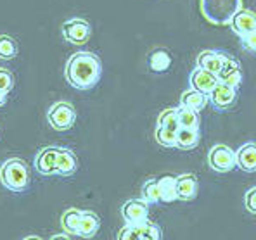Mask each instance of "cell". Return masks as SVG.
Instances as JSON below:
<instances>
[{
    "instance_id": "obj_1",
    "label": "cell",
    "mask_w": 256,
    "mask_h": 240,
    "mask_svg": "<svg viewBox=\"0 0 256 240\" xmlns=\"http://www.w3.org/2000/svg\"><path fill=\"white\" fill-rule=\"evenodd\" d=\"M100 74H102L100 59L94 52H76L68 59L66 67H64L66 81L76 90L94 88L99 83Z\"/></svg>"
},
{
    "instance_id": "obj_2",
    "label": "cell",
    "mask_w": 256,
    "mask_h": 240,
    "mask_svg": "<svg viewBox=\"0 0 256 240\" xmlns=\"http://www.w3.org/2000/svg\"><path fill=\"white\" fill-rule=\"evenodd\" d=\"M201 14L214 26L230 24L232 17L242 9V0H199Z\"/></svg>"
},
{
    "instance_id": "obj_3",
    "label": "cell",
    "mask_w": 256,
    "mask_h": 240,
    "mask_svg": "<svg viewBox=\"0 0 256 240\" xmlns=\"http://www.w3.org/2000/svg\"><path fill=\"white\" fill-rule=\"evenodd\" d=\"M0 183L10 192H24L30 187L28 164L20 157H10L0 166Z\"/></svg>"
},
{
    "instance_id": "obj_4",
    "label": "cell",
    "mask_w": 256,
    "mask_h": 240,
    "mask_svg": "<svg viewBox=\"0 0 256 240\" xmlns=\"http://www.w3.org/2000/svg\"><path fill=\"white\" fill-rule=\"evenodd\" d=\"M180 128L178 123V111L176 107H170V109H164L158 118L156 131H154V138L161 147H175V138L176 131Z\"/></svg>"
},
{
    "instance_id": "obj_5",
    "label": "cell",
    "mask_w": 256,
    "mask_h": 240,
    "mask_svg": "<svg viewBox=\"0 0 256 240\" xmlns=\"http://www.w3.org/2000/svg\"><path fill=\"white\" fill-rule=\"evenodd\" d=\"M47 121L56 131H66L76 121V111L68 100H58L47 111Z\"/></svg>"
},
{
    "instance_id": "obj_6",
    "label": "cell",
    "mask_w": 256,
    "mask_h": 240,
    "mask_svg": "<svg viewBox=\"0 0 256 240\" xmlns=\"http://www.w3.org/2000/svg\"><path fill=\"white\" fill-rule=\"evenodd\" d=\"M208 166L216 173H228L237 166L236 152L228 145L216 144L210 149L208 154Z\"/></svg>"
},
{
    "instance_id": "obj_7",
    "label": "cell",
    "mask_w": 256,
    "mask_h": 240,
    "mask_svg": "<svg viewBox=\"0 0 256 240\" xmlns=\"http://www.w3.org/2000/svg\"><path fill=\"white\" fill-rule=\"evenodd\" d=\"M61 31L66 42L73 45H85L92 35V26L84 17H71L62 22Z\"/></svg>"
},
{
    "instance_id": "obj_8",
    "label": "cell",
    "mask_w": 256,
    "mask_h": 240,
    "mask_svg": "<svg viewBox=\"0 0 256 240\" xmlns=\"http://www.w3.org/2000/svg\"><path fill=\"white\" fill-rule=\"evenodd\" d=\"M218 80L230 85L234 88H239V85L242 83V69H240V64L237 62L234 55L227 54V52H222V69L218 73Z\"/></svg>"
},
{
    "instance_id": "obj_9",
    "label": "cell",
    "mask_w": 256,
    "mask_h": 240,
    "mask_svg": "<svg viewBox=\"0 0 256 240\" xmlns=\"http://www.w3.org/2000/svg\"><path fill=\"white\" fill-rule=\"evenodd\" d=\"M149 206L144 199H130L122 206V218L126 225H138L148 221Z\"/></svg>"
},
{
    "instance_id": "obj_10",
    "label": "cell",
    "mask_w": 256,
    "mask_h": 240,
    "mask_svg": "<svg viewBox=\"0 0 256 240\" xmlns=\"http://www.w3.org/2000/svg\"><path fill=\"white\" fill-rule=\"evenodd\" d=\"M237 100V88L230 87V85L218 81V85L210 93V104L218 111H227L230 109Z\"/></svg>"
},
{
    "instance_id": "obj_11",
    "label": "cell",
    "mask_w": 256,
    "mask_h": 240,
    "mask_svg": "<svg viewBox=\"0 0 256 240\" xmlns=\"http://www.w3.org/2000/svg\"><path fill=\"white\" fill-rule=\"evenodd\" d=\"M218 76L214 73L208 69H202V67L196 66L194 69H192L190 76H189V83L192 88L199 90V92L206 93V95H210L212 93V90L218 85Z\"/></svg>"
},
{
    "instance_id": "obj_12",
    "label": "cell",
    "mask_w": 256,
    "mask_h": 240,
    "mask_svg": "<svg viewBox=\"0 0 256 240\" xmlns=\"http://www.w3.org/2000/svg\"><path fill=\"white\" fill-rule=\"evenodd\" d=\"M59 147H44L35 156V170L44 176L56 175V164H58Z\"/></svg>"
},
{
    "instance_id": "obj_13",
    "label": "cell",
    "mask_w": 256,
    "mask_h": 240,
    "mask_svg": "<svg viewBox=\"0 0 256 240\" xmlns=\"http://www.w3.org/2000/svg\"><path fill=\"white\" fill-rule=\"evenodd\" d=\"M232 28V31L236 33L237 36H244L248 35V33L251 31H256V12L250 9H240L239 12L236 14L234 17H232L230 24H228Z\"/></svg>"
},
{
    "instance_id": "obj_14",
    "label": "cell",
    "mask_w": 256,
    "mask_h": 240,
    "mask_svg": "<svg viewBox=\"0 0 256 240\" xmlns=\"http://www.w3.org/2000/svg\"><path fill=\"white\" fill-rule=\"evenodd\" d=\"M199 190L198 176L192 173H184L176 176V199L184 202L194 201Z\"/></svg>"
},
{
    "instance_id": "obj_15",
    "label": "cell",
    "mask_w": 256,
    "mask_h": 240,
    "mask_svg": "<svg viewBox=\"0 0 256 240\" xmlns=\"http://www.w3.org/2000/svg\"><path fill=\"white\" fill-rule=\"evenodd\" d=\"M237 168H240L246 173H254L256 171V144L254 142H248L239 147L236 152Z\"/></svg>"
},
{
    "instance_id": "obj_16",
    "label": "cell",
    "mask_w": 256,
    "mask_h": 240,
    "mask_svg": "<svg viewBox=\"0 0 256 240\" xmlns=\"http://www.w3.org/2000/svg\"><path fill=\"white\" fill-rule=\"evenodd\" d=\"M78 170V159L73 151L66 147H59L58 164H56V175L59 176H71Z\"/></svg>"
},
{
    "instance_id": "obj_17",
    "label": "cell",
    "mask_w": 256,
    "mask_h": 240,
    "mask_svg": "<svg viewBox=\"0 0 256 240\" xmlns=\"http://www.w3.org/2000/svg\"><path fill=\"white\" fill-rule=\"evenodd\" d=\"M199 145V128H186L180 126L176 131L175 147L180 151H192Z\"/></svg>"
},
{
    "instance_id": "obj_18",
    "label": "cell",
    "mask_w": 256,
    "mask_h": 240,
    "mask_svg": "<svg viewBox=\"0 0 256 240\" xmlns=\"http://www.w3.org/2000/svg\"><path fill=\"white\" fill-rule=\"evenodd\" d=\"M210 102V95L206 93L199 92L196 88H189L182 93L180 97V106L184 107H190V109H196V111H202L206 107V104Z\"/></svg>"
},
{
    "instance_id": "obj_19",
    "label": "cell",
    "mask_w": 256,
    "mask_h": 240,
    "mask_svg": "<svg viewBox=\"0 0 256 240\" xmlns=\"http://www.w3.org/2000/svg\"><path fill=\"white\" fill-rule=\"evenodd\" d=\"M196 66L212 71L218 76L222 69V50H202L196 59Z\"/></svg>"
},
{
    "instance_id": "obj_20",
    "label": "cell",
    "mask_w": 256,
    "mask_h": 240,
    "mask_svg": "<svg viewBox=\"0 0 256 240\" xmlns=\"http://www.w3.org/2000/svg\"><path fill=\"white\" fill-rule=\"evenodd\" d=\"M100 228V220L94 211H84L80 220V230H78V237L84 239H92L94 235L99 232Z\"/></svg>"
},
{
    "instance_id": "obj_21",
    "label": "cell",
    "mask_w": 256,
    "mask_h": 240,
    "mask_svg": "<svg viewBox=\"0 0 256 240\" xmlns=\"http://www.w3.org/2000/svg\"><path fill=\"white\" fill-rule=\"evenodd\" d=\"M82 213L80 209L76 208H70L62 213L61 216V227L66 234L70 235H78V230H80V220H82Z\"/></svg>"
},
{
    "instance_id": "obj_22",
    "label": "cell",
    "mask_w": 256,
    "mask_h": 240,
    "mask_svg": "<svg viewBox=\"0 0 256 240\" xmlns=\"http://www.w3.org/2000/svg\"><path fill=\"white\" fill-rule=\"evenodd\" d=\"M148 64L150 71H156V73H163V71H168L172 66V57L166 50L163 48H156L149 54Z\"/></svg>"
},
{
    "instance_id": "obj_23",
    "label": "cell",
    "mask_w": 256,
    "mask_h": 240,
    "mask_svg": "<svg viewBox=\"0 0 256 240\" xmlns=\"http://www.w3.org/2000/svg\"><path fill=\"white\" fill-rule=\"evenodd\" d=\"M158 185H160L161 202H173L178 201L176 199V176L164 175L158 178Z\"/></svg>"
},
{
    "instance_id": "obj_24",
    "label": "cell",
    "mask_w": 256,
    "mask_h": 240,
    "mask_svg": "<svg viewBox=\"0 0 256 240\" xmlns=\"http://www.w3.org/2000/svg\"><path fill=\"white\" fill-rule=\"evenodd\" d=\"M178 123L180 126H186V128H199V111L190 109V107L178 106Z\"/></svg>"
},
{
    "instance_id": "obj_25",
    "label": "cell",
    "mask_w": 256,
    "mask_h": 240,
    "mask_svg": "<svg viewBox=\"0 0 256 240\" xmlns=\"http://www.w3.org/2000/svg\"><path fill=\"white\" fill-rule=\"evenodd\" d=\"M18 55V42L9 35H0V59L10 61Z\"/></svg>"
},
{
    "instance_id": "obj_26",
    "label": "cell",
    "mask_w": 256,
    "mask_h": 240,
    "mask_svg": "<svg viewBox=\"0 0 256 240\" xmlns=\"http://www.w3.org/2000/svg\"><path fill=\"white\" fill-rule=\"evenodd\" d=\"M142 199H144L148 204H158V202H161L160 185H158L156 178H149L148 182L142 185Z\"/></svg>"
},
{
    "instance_id": "obj_27",
    "label": "cell",
    "mask_w": 256,
    "mask_h": 240,
    "mask_svg": "<svg viewBox=\"0 0 256 240\" xmlns=\"http://www.w3.org/2000/svg\"><path fill=\"white\" fill-rule=\"evenodd\" d=\"M161 228L152 221H144L138 223V239L144 240H160L161 239Z\"/></svg>"
},
{
    "instance_id": "obj_28",
    "label": "cell",
    "mask_w": 256,
    "mask_h": 240,
    "mask_svg": "<svg viewBox=\"0 0 256 240\" xmlns=\"http://www.w3.org/2000/svg\"><path fill=\"white\" fill-rule=\"evenodd\" d=\"M14 87V76L9 69L6 67H0V90L9 93Z\"/></svg>"
},
{
    "instance_id": "obj_29",
    "label": "cell",
    "mask_w": 256,
    "mask_h": 240,
    "mask_svg": "<svg viewBox=\"0 0 256 240\" xmlns=\"http://www.w3.org/2000/svg\"><path fill=\"white\" fill-rule=\"evenodd\" d=\"M240 45L246 52H251V54H256V31H251L248 35L240 36Z\"/></svg>"
},
{
    "instance_id": "obj_30",
    "label": "cell",
    "mask_w": 256,
    "mask_h": 240,
    "mask_svg": "<svg viewBox=\"0 0 256 240\" xmlns=\"http://www.w3.org/2000/svg\"><path fill=\"white\" fill-rule=\"evenodd\" d=\"M244 208L250 213L256 215V187H251V189L244 194Z\"/></svg>"
},
{
    "instance_id": "obj_31",
    "label": "cell",
    "mask_w": 256,
    "mask_h": 240,
    "mask_svg": "<svg viewBox=\"0 0 256 240\" xmlns=\"http://www.w3.org/2000/svg\"><path fill=\"white\" fill-rule=\"evenodd\" d=\"M52 240H59V239H70V234H66V232H64V234H58V235H52L50 237Z\"/></svg>"
},
{
    "instance_id": "obj_32",
    "label": "cell",
    "mask_w": 256,
    "mask_h": 240,
    "mask_svg": "<svg viewBox=\"0 0 256 240\" xmlns=\"http://www.w3.org/2000/svg\"><path fill=\"white\" fill-rule=\"evenodd\" d=\"M6 97H7V92H4V90H0V107L6 104Z\"/></svg>"
}]
</instances>
